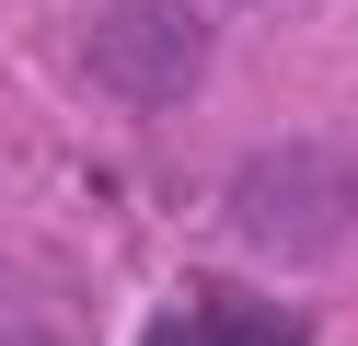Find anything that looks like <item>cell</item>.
I'll return each instance as SVG.
<instances>
[{
	"label": "cell",
	"mask_w": 358,
	"mask_h": 346,
	"mask_svg": "<svg viewBox=\"0 0 358 346\" xmlns=\"http://www.w3.org/2000/svg\"><path fill=\"white\" fill-rule=\"evenodd\" d=\"M220 219L243 231V254H278V266L335 254V243L358 231V161L312 150V138H278V150H255V161L231 173Z\"/></svg>",
	"instance_id": "cell-1"
},
{
	"label": "cell",
	"mask_w": 358,
	"mask_h": 346,
	"mask_svg": "<svg viewBox=\"0 0 358 346\" xmlns=\"http://www.w3.org/2000/svg\"><path fill=\"white\" fill-rule=\"evenodd\" d=\"M81 81L127 115H162L208 81V12L196 0H104L81 35Z\"/></svg>",
	"instance_id": "cell-2"
},
{
	"label": "cell",
	"mask_w": 358,
	"mask_h": 346,
	"mask_svg": "<svg viewBox=\"0 0 358 346\" xmlns=\"http://www.w3.org/2000/svg\"><path fill=\"white\" fill-rule=\"evenodd\" d=\"M196 323H208V346H301V312H278V300H196Z\"/></svg>",
	"instance_id": "cell-3"
},
{
	"label": "cell",
	"mask_w": 358,
	"mask_h": 346,
	"mask_svg": "<svg viewBox=\"0 0 358 346\" xmlns=\"http://www.w3.org/2000/svg\"><path fill=\"white\" fill-rule=\"evenodd\" d=\"M139 346H208V323H196V312H162V323H150Z\"/></svg>",
	"instance_id": "cell-4"
},
{
	"label": "cell",
	"mask_w": 358,
	"mask_h": 346,
	"mask_svg": "<svg viewBox=\"0 0 358 346\" xmlns=\"http://www.w3.org/2000/svg\"><path fill=\"white\" fill-rule=\"evenodd\" d=\"M12 346H58V335H12Z\"/></svg>",
	"instance_id": "cell-5"
}]
</instances>
